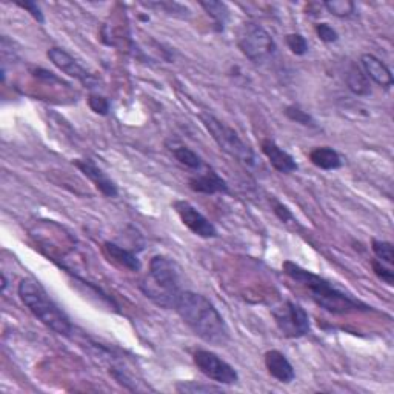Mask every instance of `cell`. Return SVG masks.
<instances>
[{
    "label": "cell",
    "mask_w": 394,
    "mask_h": 394,
    "mask_svg": "<svg viewBox=\"0 0 394 394\" xmlns=\"http://www.w3.org/2000/svg\"><path fill=\"white\" fill-rule=\"evenodd\" d=\"M176 391L201 394V393H220L222 388L214 385H202V383H196V382H179L176 385Z\"/></svg>",
    "instance_id": "25"
},
{
    "label": "cell",
    "mask_w": 394,
    "mask_h": 394,
    "mask_svg": "<svg viewBox=\"0 0 394 394\" xmlns=\"http://www.w3.org/2000/svg\"><path fill=\"white\" fill-rule=\"evenodd\" d=\"M194 365L206 378L220 385H233L239 382V374L228 362L208 350H197L193 356Z\"/></svg>",
    "instance_id": "8"
},
{
    "label": "cell",
    "mask_w": 394,
    "mask_h": 394,
    "mask_svg": "<svg viewBox=\"0 0 394 394\" xmlns=\"http://www.w3.org/2000/svg\"><path fill=\"white\" fill-rule=\"evenodd\" d=\"M201 120L205 128L208 129V133L213 136L214 142L219 145L223 153H227L243 165L252 166L256 164V156L252 153V149L243 142L240 136L233 128H230L227 124H223L222 120L214 117L213 115H208V112L201 115Z\"/></svg>",
    "instance_id": "5"
},
{
    "label": "cell",
    "mask_w": 394,
    "mask_h": 394,
    "mask_svg": "<svg viewBox=\"0 0 394 394\" xmlns=\"http://www.w3.org/2000/svg\"><path fill=\"white\" fill-rule=\"evenodd\" d=\"M174 309L191 331L206 344L223 346L230 342V326L205 296L183 289Z\"/></svg>",
    "instance_id": "1"
},
{
    "label": "cell",
    "mask_w": 394,
    "mask_h": 394,
    "mask_svg": "<svg viewBox=\"0 0 394 394\" xmlns=\"http://www.w3.org/2000/svg\"><path fill=\"white\" fill-rule=\"evenodd\" d=\"M285 116L296 122V124H300L304 127H316V120L308 115L307 111H304L302 108H299L297 105H289L285 108Z\"/></svg>",
    "instance_id": "24"
},
{
    "label": "cell",
    "mask_w": 394,
    "mask_h": 394,
    "mask_svg": "<svg viewBox=\"0 0 394 394\" xmlns=\"http://www.w3.org/2000/svg\"><path fill=\"white\" fill-rule=\"evenodd\" d=\"M46 55H48V59L53 62L54 67H58L62 73L67 74V76L82 82L83 85L88 88L97 87V79L92 76L90 71L83 68L76 59L71 58L65 50L53 46V48H50L48 53H46Z\"/></svg>",
    "instance_id": "10"
},
{
    "label": "cell",
    "mask_w": 394,
    "mask_h": 394,
    "mask_svg": "<svg viewBox=\"0 0 394 394\" xmlns=\"http://www.w3.org/2000/svg\"><path fill=\"white\" fill-rule=\"evenodd\" d=\"M371 248H373L374 255H376L378 260L383 262V264L388 267H391L394 264V252H393V245L390 242L373 239Z\"/></svg>",
    "instance_id": "22"
},
{
    "label": "cell",
    "mask_w": 394,
    "mask_h": 394,
    "mask_svg": "<svg viewBox=\"0 0 394 394\" xmlns=\"http://www.w3.org/2000/svg\"><path fill=\"white\" fill-rule=\"evenodd\" d=\"M316 34L319 39L325 43H334L339 41V34L334 30L333 26H330L328 23H317L316 25Z\"/></svg>",
    "instance_id": "29"
},
{
    "label": "cell",
    "mask_w": 394,
    "mask_h": 394,
    "mask_svg": "<svg viewBox=\"0 0 394 394\" xmlns=\"http://www.w3.org/2000/svg\"><path fill=\"white\" fill-rule=\"evenodd\" d=\"M73 165L76 166L83 176H87L103 196L116 197L119 194L117 185L92 161H88V159H76V161H73Z\"/></svg>",
    "instance_id": "11"
},
{
    "label": "cell",
    "mask_w": 394,
    "mask_h": 394,
    "mask_svg": "<svg viewBox=\"0 0 394 394\" xmlns=\"http://www.w3.org/2000/svg\"><path fill=\"white\" fill-rule=\"evenodd\" d=\"M262 153H264L268 159V162L271 166L275 168L276 171L282 173V174H289L297 170V164L294 161V157L292 154H288L285 149L280 148L275 140L265 139L262 142Z\"/></svg>",
    "instance_id": "12"
},
{
    "label": "cell",
    "mask_w": 394,
    "mask_h": 394,
    "mask_svg": "<svg viewBox=\"0 0 394 394\" xmlns=\"http://www.w3.org/2000/svg\"><path fill=\"white\" fill-rule=\"evenodd\" d=\"M18 297L23 305L39 319V321L48 326L50 330L60 336H71L73 324L70 317L62 312V308L45 292V288L34 279H23L17 288Z\"/></svg>",
    "instance_id": "4"
},
{
    "label": "cell",
    "mask_w": 394,
    "mask_h": 394,
    "mask_svg": "<svg viewBox=\"0 0 394 394\" xmlns=\"http://www.w3.org/2000/svg\"><path fill=\"white\" fill-rule=\"evenodd\" d=\"M147 8H156L168 16L174 17H186L190 14V9L176 2H154V4H142Z\"/></svg>",
    "instance_id": "23"
},
{
    "label": "cell",
    "mask_w": 394,
    "mask_h": 394,
    "mask_svg": "<svg viewBox=\"0 0 394 394\" xmlns=\"http://www.w3.org/2000/svg\"><path fill=\"white\" fill-rule=\"evenodd\" d=\"M88 105L92 111L96 112V115H100V116H107L111 110L110 100L103 96H99V95H91L88 97Z\"/></svg>",
    "instance_id": "28"
},
{
    "label": "cell",
    "mask_w": 394,
    "mask_h": 394,
    "mask_svg": "<svg viewBox=\"0 0 394 394\" xmlns=\"http://www.w3.org/2000/svg\"><path fill=\"white\" fill-rule=\"evenodd\" d=\"M201 6L205 9L208 16L214 18L215 25H219L220 30H223V25L228 22L230 18V9L227 4L223 2H214V0H208V2H201Z\"/></svg>",
    "instance_id": "20"
},
{
    "label": "cell",
    "mask_w": 394,
    "mask_h": 394,
    "mask_svg": "<svg viewBox=\"0 0 394 394\" xmlns=\"http://www.w3.org/2000/svg\"><path fill=\"white\" fill-rule=\"evenodd\" d=\"M17 5L21 8H23V9H26V11L30 13L39 23H45V17H43L42 9L39 8V5H37L36 2H17Z\"/></svg>",
    "instance_id": "30"
},
{
    "label": "cell",
    "mask_w": 394,
    "mask_h": 394,
    "mask_svg": "<svg viewBox=\"0 0 394 394\" xmlns=\"http://www.w3.org/2000/svg\"><path fill=\"white\" fill-rule=\"evenodd\" d=\"M346 85H348L351 92L358 96H368L371 92L370 79L358 65H351L350 70L346 71Z\"/></svg>",
    "instance_id": "18"
},
{
    "label": "cell",
    "mask_w": 394,
    "mask_h": 394,
    "mask_svg": "<svg viewBox=\"0 0 394 394\" xmlns=\"http://www.w3.org/2000/svg\"><path fill=\"white\" fill-rule=\"evenodd\" d=\"M309 161L317 168L325 171H333V170H339L342 166V157L336 149L330 147H317L314 148L312 153H309Z\"/></svg>",
    "instance_id": "17"
},
{
    "label": "cell",
    "mask_w": 394,
    "mask_h": 394,
    "mask_svg": "<svg viewBox=\"0 0 394 394\" xmlns=\"http://www.w3.org/2000/svg\"><path fill=\"white\" fill-rule=\"evenodd\" d=\"M170 149H171L173 156L176 157V161L182 164L183 166L190 168V170H194V171L202 170V166H203L202 157L197 153H194L191 148L185 147V145H173Z\"/></svg>",
    "instance_id": "19"
},
{
    "label": "cell",
    "mask_w": 394,
    "mask_h": 394,
    "mask_svg": "<svg viewBox=\"0 0 394 394\" xmlns=\"http://www.w3.org/2000/svg\"><path fill=\"white\" fill-rule=\"evenodd\" d=\"M273 211H275V214H276L277 218H279L280 220H282V222L293 220V214H292V211H289L284 203L273 201Z\"/></svg>",
    "instance_id": "31"
},
{
    "label": "cell",
    "mask_w": 394,
    "mask_h": 394,
    "mask_svg": "<svg viewBox=\"0 0 394 394\" xmlns=\"http://www.w3.org/2000/svg\"><path fill=\"white\" fill-rule=\"evenodd\" d=\"M287 41V45L288 48L292 50L293 54L296 55H305L308 53V42L305 37L302 34H297V33H293V34H288L285 37Z\"/></svg>",
    "instance_id": "26"
},
{
    "label": "cell",
    "mask_w": 394,
    "mask_h": 394,
    "mask_svg": "<svg viewBox=\"0 0 394 394\" xmlns=\"http://www.w3.org/2000/svg\"><path fill=\"white\" fill-rule=\"evenodd\" d=\"M144 294L157 307L174 309L182 288V270L177 262L166 256H154L149 262V271L142 284Z\"/></svg>",
    "instance_id": "3"
},
{
    "label": "cell",
    "mask_w": 394,
    "mask_h": 394,
    "mask_svg": "<svg viewBox=\"0 0 394 394\" xmlns=\"http://www.w3.org/2000/svg\"><path fill=\"white\" fill-rule=\"evenodd\" d=\"M174 210L179 215L183 225L190 231H193L196 236L203 239H213L218 238V228L214 227V223L206 219L205 215L186 201H176Z\"/></svg>",
    "instance_id": "9"
},
{
    "label": "cell",
    "mask_w": 394,
    "mask_h": 394,
    "mask_svg": "<svg viewBox=\"0 0 394 394\" xmlns=\"http://www.w3.org/2000/svg\"><path fill=\"white\" fill-rule=\"evenodd\" d=\"M190 188L194 193H201V194H228L230 188L228 183L225 179L213 171V170H206L205 173L197 174L190 179Z\"/></svg>",
    "instance_id": "13"
},
{
    "label": "cell",
    "mask_w": 394,
    "mask_h": 394,
    "mask_svg": "<svg viewBox=\"0 0 394 394\" xmlns=\"http://www.w3.org/2000/svg\"><path fill=\"white\" fill-rule=\"evenodd\" d=\"M265 367L271 376L282 383L293 382L296 378L293 365L289 363L287 356L279 350H270L265 353Z\"/></svg>",
    "instance_id": "14"
},
{
    "label": "cell",
    "mask_w": 394,
    "mask_h": 394,
    "mask_svg": "<svg viewBox=\"0 0 394 394\" xmlns=\"http://www.w3.org/2000/svg\"><path fill=\"white\" fill-rule=\"evenodd\" d=\"M271 314H273L279 330L282 331L284 336L292 337V339L304 337L312 330L309 316L305 312V308L293 302V300H285L284 304L275 307L271 309Z\"/></svg>",
    "instance_id": "6"
},
{
    "label": "cell",
    "mask_w": 394,
    "mask_h": 394,
    "mask_svg": "<svg viewBox=\"0 0 394 394\" xmlns=\"http://www.w3.org/2000/svg\"><path fill=\"white\" fill-rule=\"evenodd\" d=\"M362 70L367 74V78L371 79L374 83H378L379 87H383L390 90L393 87V76L391 71L380 59L373 54H363L362 55Z\"/></svg>",
    "instance_id": "15"
},
{
    "label": "cell",
    "mask_w": 394,
    "mask_h": 394,
    "mask_svg": "<svg viewBox=\"0 0 394 394\" xmlns=\"http://www.w3.org/2000/svg\"><path fill=\"white\" fill-rule=\"evenodd\" d=\"M284 271L287 276L296 280L300 285H304L312 293L314 302L321 308L326 309V312L333 314H348L354 312H367L368 309V305L346 296L341 289H337L333 284L328 282L326 279L312 273V271L302 268L292 260L284 262Z\"/></svg>",
    "instance_id": "2"
},
{
    "label": "cell",
    "mask_w": 394,
    "mask_h": 394,
    "mask_svg": "<svg viewBox=\"0 0 394 394\" xmlns=\"http://www.w3.org/2000/svg\"><path fill=\"white\" fill-rule=\"evenodd\" d=\"M324 6L328 9V13L341 18L351 17L356 11V5L350 0H330V2H325Z\"/></svg>",
    "instance_id": "21"
},
{
    "label": "cell",
    "mask_w": 394,
    "mask_h": 394,
    "mask_svg": "<svg viewBox=\"0 0 394 394\" xmlns=\"http://www.w3.org/2000/svg\"><path fill=\"white\" fill-rule=\"evenodd\" d=\"M371 267H373V271H374V275H376L382 282H385L387 285H393L394 284V275H393V271L390 267H387L385 264H383V262L380 260H373L371 262Z\"/></svg>",
    "instance_id": "27"
},
{
    "label": "cell",
    "mask_w": 394,
    "mask_h": 394,
    "mask_svg": "<svg viewBox=\"0 0 394 394\" xmlns=\"http://www.w3.org/2000/svg\"><path fill=\"white\" fill-rule=\"evenodd\" d=\"M239 50L247 59L259 63L265 62L276 53V42L265 28L248 23L239 39Z\"/></svg>",
    "instance_id": "7"
},
{
    "label": "cell",
    "mask_w": 394,
    "mask_h": 394,
    "mask_svg": "<svg viewBox=\"0 0 394 394\" xmlns=\"http://www.w3.org/2000/svg\"><path fill=\"white\" fill-rule=\"evenodd\" d=\"M103 251L107 252V256L112 262H116V264H119L120 267H124L129 271H139L140 268H142V264H140L139 257L134 255L133 251L122 248V247L116 245V243L105 242L103 243Z\"/></svg>",
    "instance_id": "16"
}]
</instances>
